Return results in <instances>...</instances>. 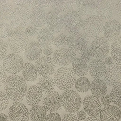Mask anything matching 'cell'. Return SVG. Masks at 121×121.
<instances>
[{"label":"cell","instance_id":"cell-1","mask_svg":"<svg viewBox=\"0 0 121 121\" xmlns=\"http://www.w3.org/2000/svg\"><path fill=\"white\" fill-rule=\"evenodd\" d=\"M5 93L9 99L15 102L22 100L26 95L27 86L26 81L17 75H10L7 78L4 84Z\"/></svg>","mask_w":121,"mask_h":121},{"label":"cell","instance_id":"cell-2","mask_svg":"<svg viewBox=\"0 0 121 121\" xmlns=\"http://www.w3.org/2000/svg\"><path fill=\"white\" fill-rule=\"evenodd\" d=\"M53 80L56 86L61 90L71 88L76 81V76L72 69L62 67L58 69L54 75Z\"/></svg>","mask_w":121,"mask_h":121},{"label":"cell","instance_id":"cell-3","mask_svg":"<svg viewBox=\"0 0 121 121\" xmlns=\"http://www.w3.org/2000/svg\"><path fill=\"white\" fill-rule=\"evenodd\" d=\"M104 21L99 17L92 15L83 21L82 29L83 34L89 39H94L103 32Z\"/></svg>","mask_w":121,"mask_h":121},{"label":"cell","instance_id":"cell-4","mask_svg":"<svg viewBox=\"0 0 121 121\" xmlns=\"http://www.w3.org/2000/svg\"><path fill=\"white\" fill-rule=\"evenodd\" d=\"M31 12L29 8L16 6L13 9L9 20L12 29L22 30L29 22Z\"/></svg>","mask_w":121,"mask_h":121},{"label":"cell","instance_id":"cell-5","mask_svg":"<svg viewBox=\"0 0 121 121\" xmlns=\"http://www.w3.org/2000/svg\"><path fill=\"white\" fill-rule=\"evenodd\" d=\"M61 104L66 112L73 113L80 108L81 98L77 92L69 89L65 91L61 96Z\"/></svg>","mask_w":121,"mask_h":121},{"label":"cell","instance_id":"cell-6","mask_svg":"<svg viewBox=\"0 0 121 121\" xmlns=\"http://www.w3.org/2000/svg\"><path fill=\"white\" fill-rule=\"evenodd\" d=\"M29 39L23 30L12 32L7 40V45L15 53H21L29 43Z\"/></svg>","mask_w":121,"mask_h":121},{"label":"cell","instance_id":"cell-7","mask_svg":"<svg viewBox=\"0 0 121 121\" xmlns=\"http://www.w3.org/2000/svg\"><path fill=\"white\" fill-rule=\"evenodd\" d=\"M63 20L65 30L71 35L78 33L82 28L83 18L77 11L73 10L65 14Z\"/></svg>","mask_w":121,"mask_h":121},{"label":"cell","instance_id":"cell-8","mask_svg":"<svg viewBox=\"0 0 121 121\" xmlns=\"http://www.w3.org/2000/svg\"><path fill=\"white\" fill-rule=\"evenodd\" d=\"M22 57L17 53H11L6 55L3 60L2 67L6 72L16 75L20 72L24 66Z\"/></svg>","mask_w":121,"mask_h":121},{"label":"cell","instance_id":"cell-9","mask_svg":"<svg viewBox=\"0 0 121 121\" xmlns=\"http://www.w3.org/2000/svg\"><path fill=\"white\" fill-rule=\"evenodd\" d=\"M90 51L94 57L102 60L107 56L110 51V43L104 37L94 39L90 45Z\"/></svg>","mask_w":121,"mask_h":121},{"label":"cell","instance_id":"cell-10","mask_svg":"<svg viewBox=\"0 0 121 121\" xmlns=\"http://www.w3.org/2000/svg\"><path fill=\"white\" fill-rule=\"evenodd\" d=\"M37 72L42 77H51L54 73L56 64L51 56H43L35 62Z\"/></svg>","mask_w":121,"mask_h":121},{"label":"cell","instance_id":"cell-11","mask_svg":"<svg viewBox=\"0 0 121 121\" xmlns=\"http://www.w3.org/2000/svg\"><path fill=\"white\" fill-rule=\"evenodd\" d=\"M121 63L115 62L106 68L104 75L106 84L113 87L121 86Z\"/></svg>","mask_w":121,"mask_h":121},{"label":"cell","instance_id":"cell-12","mask_svg":"<svg viewBox=\"0 0 121 121\" xmlns=\"http://www.w3.org/2000/svg\"><path fill=\"white\" fill-rule=\"evenodd\" d=\"M9 117L10 121H29V112L23 103L14 102L10 107Z\"/></svg>","mask_w":121,"mask_h":121},{"label":"cell","instance_id":"cell-13","mask_svg":"<svg viewBox=\"0 0 121 121\" xmlns=\"http://www.w3.org/2000/svg\"><path fill=\"white\" fill-rule=\"evenodd\" d=\"M95 12L102 20H109L114 13V3L111 0H96Z\"/></svg>","mask_w":121,"mask_h":121},{"label":"cell","instance_id":"cell-14","mask_svg":"<svg viewBox=\"0 0 121 121\" xmlns=\"http://www.w3.org/2000/svg\"><path fill=\"white\" fill-rule=\"evenodd\" d=\"M89 41V39L83 33L78 32L68 36L67 45L75 52H80L86 48Z\"/></svg>","mask_w":121,"mask_h":121},{"label":"cell","instance_id":"cell-15","mask_svg":"<svg viewBox=\"0 0 121 121\" xmlns=\"http://www.w3.org/2000/svg\"><path fill=\"white\" fill-rule=\"evenodd\" d=\"M76 57V52L69 48H65L55 51L52 59L55 64L66 67L72 63Z\"/></svg>","mask_w":121,"mask_h":121},{"label":"cell","instance_id":"cell-16","mask_svg":"<svg viewBox=\"0 0 121 121\" xmlns=\"http://www.w3.org/2000/svg\"><path fill=\"white\" fill-rule=\"evenodd\" d=\"M47 28L53 34H59L63 28V20L61 15L55 11L47 13Z\"/></svg>","mask_w":121,"mask_h":121},{"label":"cell","instance_id":"cell-17","mask_svg":"<svg viewBox=\"0 0 121 121\" xmlns=\"http://www.w3.org/2000/svg\"><path fill=\"white\" fill-rule=\"evenodd\" d=\"M43 107L47 112H55L61 107V96L56 91H52L44 96L43 100Z\"/></svg>","mask_w":121,"mask_h":121},{"label":"cell","instance_id":"cell-18","mask_svg":"<svg viewBox=\"0 0 121 121\" xmlns=\"http://www.w3.org/2000/svg\"><path fill=\"white\" fill-rule=\"evenodd\" d=\"M83 109L90 117H97L101 110V104L98 98L93 95H87L83 100Z\"/></svg>","mask_w":121,"mask_h":121},{"label":"cell","instance_id":"cell-19","mask_svg":"<svg viewBox=\"0 0 121 121\" xmlns=\"http://www.w3.org/2000/svg\"><path fill=\"white\" fill-rule=\"evenodd\" d=\"M104 38L108 41H113L119 36L121 24L117 20L110 19L107 20L103 27Z\"/></svg>","mask_w":121,"mask_h":121},{"label":"cell","instance_id":"cell-20","mask_svg":"<svg viewBox=\"0 0 121 121\" xmlns=\"http://www.w3.org/2000/svg\"><path fill=\"white\" fill-rule=\"evenodd\" d=\"M121 110L116 106L109 105L104 106L100 112L101 121H120Z\"/></svg>","mask_w":121,"mask_h":121},{"label":"cell","instance_id":"cell-21","mask_svg":"<svg viewBox=\"0 0 121 121\" xmlns=\"http://www.w3.org/2000/svg\"><path fill=\"white\" fill-rule=\"evenodd\" d=\"M96 0H76V8L77 12L82 17H88L93 15L95 12Z\"/></svg>","mask_w":121,"mask_h":121},{"label":"cell","instance_id":"cell-22","mask_svg":"<svg viewBox=\"0 0 121 121\" xmlns=\"http://www.w3.org/2000/svg\"><path fill=\"white\" fill-rule=\"evenodd\" d=\"M106 69V65L101 59H93L89 62L88 66V72L95 79H99L104 76Z\"/></svg>","mask_w":121,"mask_h":121},{"label":"cell","instance_id":"cell-23","mask_svg":"<svg viewBox=\"0 0 121 121\" xmlns=\"http://www.w3.org/2000/svg\"><path fill=\"white\" fill-rule=\"evenodd\" d=\"M24 55L27 60L34 61L37 60L42 52V46L37 42H29L24 49Z\"/></svg>","mask_w":121,"mask_h":121},{"label":"cell","instance_id":"cell-24","mask_svg":"<svg viewBox=\"0 0 121 121\" xmlns=\"http://www.w3.org/2000/svg\"><path fill=\"white\" fill-rule=\"evenodd\" d=\"M43 92L37 85L31 86L26 94V102L30 106L38 105L43 97Z\"/></svg>","mask_w":121,"mask_h":121},{"label":"cell","instance_id":"cell-25","mask_svg":"<svg viewBox=\"0 0 121 121\" xmlns=\"http://www.w3.org/2000/svg\"><path fill=\"white\" fill-rule=\"evenodd\" d=\"M76 0H53L52 5L55 11L60 13H67L73 11L76 7Z\"/></svg>","mask_w":121,"mask_h":121},{"label":"cell","instance_id":"cell-26","mask_svg":"<svg viewBox=\"0 0 121 121\" xmlns=\"http://www.w3.org/2000/svg\"><path fill=\"white\" fill-rule=\"evenodd\" d=\"M29 19L33 26L37 28L43 26L46 23L47 13L41 9L33 10L30 13Z\"/></svg>","mask_w":121,"mask_h":121},{"label":"cell","instance_id":"cell-27","mask_svg":"<svg viewBox=\"0 0 121 121\" xmlns=\"http://www.w3.org/2000/svg\"><path fill=\"white\" fill-rule=\"evenodd\" d=\"M92 95L99 98L105 95L107 87L106 84L102 79H95L91 83L90 87Z\"/></svg>","mask_w":121,"mask_h":121},{"label":"cell","instance_id":"cell-28","mask_svg":"<svg viewBox=\"0 0 121 121\" xmlns=\"http://www.w3.org/2000/svg\"><path fill=\"white\" fill-rule=\"evenodd\" d=\"M54 37V34L47 27H44L41 29L38 33L37 42L42 47H45L52 43Z\"/></svg>","mask_w":121,"mask_h":121},{"label":"cell","instance_id":"cell-29","mask_svg":"<svg viewBox=\"0 0 121 121\" xmlns=\"http://www.w3.org/2000/svg\"><path fill=\"white\" fill-rule=\"evenodd\" d=\"M72 63V69L75 76L82 77L87 74V64L81 59L80 58H76Z\"/></svg>","mask_w":121,"mask_h":121},{"label":"cell","instance_id":"cell-30","mask_svg":"<svg viewBox=\"0 0 121 121\" xmlns=\"http://www.w3.org/2000/svg\"><path fill=\"white\" fill-rule=\"evenodd\" d=\"M13 9L10 2L0 0V23H4L9 20Z\"/></svg>","mask_w":121,"mask_h":121},{"label":"cell","instance_id":"cell-31","mask_svg":"<svg viewBox=\"0 0 121 121\" xmlns=\"http://www.w3.org/2000/svg\"><path fill=\"white\" fill-rule=\"evenodd\" d=\"M47 111L41 105H36L33 106L29 112L31 121H45Z\"/></svg>","mask_w":121,"mask_h":121},{"label":"cell","instance_id":"cell-32","mask_svg":"<svg viewBox=\"0 0 121 121\" xmlns=\"http://www.w3.org/2000/svg\"><path fill=\"white\" fill-rule=\"evenodd\" d=\"M22 74L24 80L27 81H34L37 77V72L35 66L29 62H26L24 65Z\"/></svg>","mask_w":121,"mask_h":121},{"label":"cell","instance_id":"cell-33","mask_svg":"<svg viewBox=\"0 0 121 121\" xmlns=\"http://www.w3.org/2000/svg\"><path fill=\"white\" fill-rule=\"evenodd\" d=\"M38 86L42 92L48 94L53 91L54 89L55 84L53 79L50 77H42L39 79Z\"/></svg>","mask_w":121,"mask_h":121},{"label":"cell","instance_id":"cell-34","mask_svg":"<svg viewBox=\"0 0 121 121\" xmlns=\"http://www.w3.org/2000/svg\"><path fill=\"white\" fill-rule=\"evenodd\" d=\"M121 37L119 36L117 39L113 41L111 46V58L116 62L121 63Z\"/></svg>","mask_w":121,"mask_h":121},{"label":"cell","instance_id":"cell-35","mask_svg":"<svg viewBox=\"0 0 121 121\" xmlns=\"http://www.w3.org/2000/svg\"><path fill=\"white\" fill-rule=\"evenodd\" d=\"M90 82L86 77H80L75 82L76 89L79 92L85 93L88 91L90 87Z\"/></svg>","mask_w":121,"mask_h":121},{"label":"cell","instance_id":"cell-36","mask_svg":"<svg viewBox=\"0 0 121 121\" xmlns=\"http://www.w3.org/2000/svg\"><path fill=\"white\" fill-rule=\"evenodd\" d=\"M110 97L113 102L119 109L121 107V86L113 87L112 89Z\"/></svg>","mask_w":121,"mask_h":121},{"label":"cell","instance_id":"cell-37","mask_svg":"<svg viewBox=\"0 0 121 121\" xmlns=\"http://www.w3.org/2000/svg\"><path fill=\"white\" fill-rule=\"evenodd\" d=\"M68 35L64 33H60L54 37L52 44L57 49L65 48L67 46Z\"/></svg>","mask_w":121,"mask_h":121},{"label":"cell","instance_id":"cell-38","mask_svg":"<svg viewBox=\"0 0 121 121\" xmlns=\"http://www.w3.org/2000/svg\"><path fill=\"white\" fill-rule=\"evenodd\" d=\"M53 0H30L29 9H41L52 6Z\"/></svg>","mask_w":121,"mask_h":121},{"label":"cell","instance_id":"cell-39","mask_svg":"<svg viewBox=\"0 0 121 121\" xmlns=\"http://www.w3.org/2000/svg\"><path fill=\"white\" fill-rule=\"evenodd\" d=\"M13 29L9 23L4 22L0 24V38H8L13 32Z\"/></svg>","mask_w":121,"mask_h":121},{"label":"cell","instance_id":"cell-40","mask_svg":"<svg viewBox=\"0 0 121 121\" xmlns=\"http://www.w3.org/2000/svg\"><path fill=\"white\" fill-rule=\"evenodd\" d=\"M80 58L86 63L90 62L94 58L90 50L87 48H85L80 52Z\"/></svg>","mask_w":121,"mask_h":121},{"label":"cell","instance_id":"cell-41","mask_svg":"<svg viewBox=\"0 0 121 121\" xmlns=\"http://www.w3.org/2000/svg\"><path fill=\"white\" fill-rule=\"evenodd\" d=\"M9 103V99L5 92L0 90V111L6 109Z\"/></svg>","mask_w":121,"mask_h":121},{"label":"cell","instance_id":"cell-42","mask_svg":"<svg viewBox=\"0 0 121 121\" xmlns=\"http://www.w3.org/2000/svg\"><path fill=\"white\" fill-rule=\"evenodd\" d=\"M24 32L29 38H34L37 35L39 30L37 27L30 26H27Z\"/></svg>","mask_w":121,"mask_h":121},{"label":"cell","instance_id":"cell-43","mask_svg":"<svg viewBox=\"0 0 121 121\" xmlns=\"http://www.w3.org/2000/svg\"><path fill=\"white\" fill-rule=\"evenodd\" d=\"M8 50V46L7 43L0 38V62L3 60L6 56Z\"/></svg>","mask_w":121,"mask_h":121},{"label":"cell","instance_id":"cell-44","mask_svg":"<svg viewBox=\"0 0 121 121\" xmlns=\"http://www.w3.org/2000/svg\"><path fill=\"white\" fill-rule=\"evenodd\" d=\"M60 115L56 112H50L45 118V121H61Z\"/></svg>","mask_w":121,"mask_h":121},{"label":"cell","instance_id":"cell-45","mask_svg":"<svg viewBox=\"0 0 121 121\" xmlns=\"http://www.w3.org/2000/svg\"><path fill=\"white\" fill-rule=\"evenodd\" d=\"M61 121H79L76 115L73 113H66L64 114Z\"/></svg>","mask_w":121,"mask_h":121},{"label":"cell","instance_id":"cell-46","mask_svg":"<svg viewBox=\"0 0 121 121\" xmlns=\"http://www.w3.org/2000/svg\"><path fill=\"white\" fill-rule=\"evenodd\" d=\"M7 78L6 72L1 65H0V87L4 84Z\"/></svg>","mask_w":121,"mask_h":121},{"label":"cell","instance_id":"cell-47","mask_svg":"<svg viewBox=\"0 0 121 121\" xmlns=\"http://www.w3.org/2000/svg\"><path fill=\"white\" fill-rule=\"evenodd\" d=\"M114 3V12H116L117 17L120 18L121 16V0H117Z\"/></svg>","mask_w":121,"mask_h":121},{"label":"cell","instance_id":"cell-48","mask_svg":"<svg viewBox=\"0 0 121 121\" xmlns=\"http://www.w3.org/2000/svg\"><path fill=\"white\" fill-rule=\"evenodd\" d=\"M14 3L18 7H27L29 8L30 5V0H14Z\"/></svg>","mask_w":121,"mask_h":121},{"label":"cell","instance_id":"cell-49","mask_svg":"<svg viewBox=\"0 0 121 121\" xmlns=\"http://www.w3.org/2000/svg\"><path fill=\"white\" fill-rule=\"evenodd\" d=\"M102 104L104 106H107L110 105L112 103L110 95H105L101 97V100Z\"/></svg>","mask_w":121,"mask_h":121},{"label":"cell","instance_id":"cell-50","mask_svg":"<svg viewBox=\"0 0 121 121\" xmlns=\"http://www.w3.org/2000/svg\"><path fill=\"white\" fill-rule=\"evenodd\" d=\"M43 53L46 56H51L53 53V50L52 47L49 45L44 47L43 49Z\"/></svg>","mask_w":121,"mask_h":121},{"label":"cell","instance_id":"cell-51","mask_svg":"<svg viewBox=\"0 0 121 121\" xmlns=\"http://www.w3.org/2000/svg\"><path fill=\"white\" fill-rule=\"evenodd\" d=\"M77 118L79 120L84 121L86 119V113L85 112L84 110H81L80 111H78L77 112Z\"/></svg>","mask_w":121,"mask_h":121},{"label":"cell","instance_id":"cell-52","mask_svg":"<svg viewBox=\"0 0 121 121\" xmlns=\"http://www.w3.org/2000/svg\"><path fill=\"white\" fill-rule=\"evenodd\" d=\"M104 62L105 65H107L109 66L113 63V60L112 59L111 57L108 56L104 59Z\"/></svg>","mask_w":121,"mask_h":121},{"label":"cell","instance_id":"cell-53","mask_svg":"<svg viewBox=\"0 0 121 121\" xmlns=\"http://www.w3.org/2000/svg\"><path fill=\"white\" fill-rule=\"evenodd\" d=\"M0 121H9V117L4 113H0Z\"/></svg>","mask_w":121,"mask_h":121},{"label":"cell","instance_id":"cell-54","mask_svg":"<svg viewBox=\"0 0 121 121\" xmlns=\"http://www.w3.org/2000/svg\"><path fill=\"white\" fill-rule=\"evenodd\" d=\"M83 121H101L97 117H89Z\"/></svg>","mask_w":121,"mask_h":121}]
</instances>
